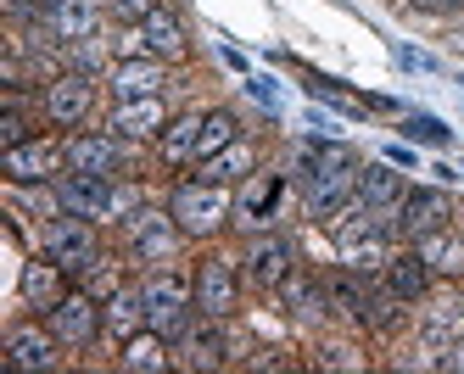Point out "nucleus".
I'll list each match as a JSON object with an SVG mask.
<instances>
[{
  "mask_svg": "<svg viewBox=\"0 0 464 374\" xmlns=\"http://www.w3.org/2000/svg\"><path fill=\"white\" fill-rule=\"evenodd\" d=\"M79 285H84V291H90L95 302H107V296H118V291H123V263L102 252V257H95V263L84 268V274H79Z\"/></svg>",
  "mask_w": 464,
  "mask_h": 374,
  "instance_id": "obj_31",
  "label": "nucleus"
},
{
  "mask_svg": "<svg viewBox=\"0 0 464 374\" xmlns=\"http://www.w3.org/2000/svg\"><path fill=\"white\" fill-rule=\"evenodd\" d=\"M118 369H129V374H162V369H174V341H169V335H157V330H135L118 347Z\"/></svg>",
  "mask_w": 464,
  "mask_h": 374,
  "instance_id": "obj_23",
  "label": "nucleus"
},
{
  "mask_svg": "<svg viewBox=\"0 0 464 374\" xmlns=\"http://www.w3.org/2000/svg\"><path fill=\"white\" fill-rule=\"evenodd\" d=\"M358 151L342 146V140H324V146H308L303 151V207L314 224H336L353 201H358Z\"/></svg>",
  "mask_w": 464,
  "mask_h": 374,
  "instance_id": "obj_1",
  "label": "nucleus"
},
{
  "mask_svg": "<svg viewBox=\"0 0 464 374\" xmlns=\"http://www.w3.org/2000/svg\"><path fill=\"white\" fill-rule=\"evenodd\" d=\"M73 285H79V280H73L56 257H45V252H40V257H28V263H23V274H17V296H23V308H28V313H40V319H45V313H51V308H56V302L68 296Z\"/></svg>",
  "mask_w": 464,
  "mask_h": 374,
  "instance_id": "obj_13",
  "label": "nucleus"
},
{
  "mask_svg": "<svg viewBox=\"0 0 464 374\" xmlns=\"http://www.w3.org/2000/svg\"><path fill=\"white\" fill-rule=\"evenodd\" d=\"M319 369H363L370 358H363L358 347H347V341H330V347H319V358H314Z\"/></svg>",
  "mask_w": 464,
  "mask_h": 374,
  "instance_id": "obj_33",
  "label": "nucleus"
},
{
  "mask_svg": "<svg viewBox=\"0 0 464 374\" xmlns=\"http://www.w3.org/2000/svg\"><path fill=\"white\" fill-rule=\"evenodd\" d=\"M224 363H229L224 319H202V313H196V324L174 341V369H196V374H208V369H224Z\"/></svg>",
  "mask_w": 464,
  "mask_h": 374,
  "instance_id": "obj_16",
  "label": "nucleus"
},
{
  "mask_svg": "<svg viewBox=\"0 0 464 374\" xmlns=\"http://www.w3.org/2000/svg\"><path fill=\"white\" fill-rule=\"evenodd\" d=\"M241 263H229L224 252H208L202 263H196V274H190V285H196V313L202 319H236V308H241Z\"/></svg>",
  "mask_w": 464,
  "mask_h": 374,
  "instance_id": "obj_6",
  "label": "nucleus"
},
{
  "mask_svg": "<svg viewBox=\"0 0 464 374\" xmlns=\"http://www.w3.org/2000/svg\"><path fill=\"white\" fill-rule=\"evenodd\" d=\"M28 134H34V129H28V118L17 112V90H12V101H6V118H0V151H6V146H23Z\"/></svg>",
  "mask_w": 464,
  "mask_h": 374,
  "instance_id": "obj_32",
  "label": "nucleus"
},
{
  "mask_svg": "<svg viewBox=\"0 0 464 374\" xmlns=\"http://www.w3.org/2000/svg\"><path fill=\"white\" fill-rule=\"evenodd\" d=\"M95 112V73H56L45 84V123L56 129H79Z\"/></svg>",
  "mask_w": 464,
  "mask_h": 374,
  "instance_id": "obj_14",
  "label": "nucleus"
},
{
  "mask_svg": "<svg viewBox=\"0 0 464 374\" xmlns=\"http://www.w3.org/2000/svg\"><path fill=\"white\" fill-rule=\"evenodd\" d=\"M62 363V341L56 330L40 319V324H12L6 330V369L12 374H45Z\"/></svg>",
  "mask_w": 464,
  "mask_h": 374,
  "instance_id": "obj_12",
  "label": "nucleus"
},
{
  "mask_svg": "<svg viewBox=\"0 0 464 374\" xmlns=\"http://www.w3.org/2000/svg\"><path fill=\"white\" fill-rule=\"evenodd\" d=\"M68 174V140L62 134H28L23 146L0 151V179L28 190V185H56Z\"/></svg>",
  "mask_w": 464,
  "mask_h": 374,
  "instance_id": "obj_4",
  "label": "nucleus"
},
{
  "mask_svg": "<svg viewBox=\"0 0 464 374\" xmlns=\"http://www.w3.org/2000/svg\"><path fill=\"white\" fill-rule=\"evenodd\" d=\"M403 134H409V140H425V146H448V140H453L448 123H437V118H409Z\"/></svg>",
  "mask_w": 464,
  "mask_h": 374,
  "instance_id": "obj_34",
  "label": "nucleus"
},
{
  "mask_svg": "<svg viewBox=\"0 0 464 374\" xmlns=\"http://www.w3.org/2000/svg\"><path fill=\"white\" fill-rule=\"evenodd\" d=\"M381 280H386V291H392V296H403V302H425V296H430V280H437V274H430L425 257L409 246V252H392V263L381 268Z\"/></svg>",
  "mask_w": 464,
  "mask_h": 374,
  "instance_id": "obj_24",
  "label": "nucleus"
},
{
  "mask_svg": "<svg viewBox=\"0 0 464 374\" xmlns=\"http://www.w3.org/2000/svg\"><path fill=\"white\" fill-rule=\"evenodd\" d=\"M202 118L208 112H179V118H169V129L157 134V140H162V162H169V168L196 162V134H202Z\"/></svg>",
  "mask_w": 464,
  "mask_h": 374,
  "instance_id": "obj_29",
  "label": "nucleus"
},
{
  "mask_svg": "<svg viewBox=\"0 0 464 374\" xmlns=\"http://www.w3.org/2000/svg\"><path fill=\"white\" fill-rule=\"evenodd\" d=\"M118 229H123V252L135 257V263H151V268H169L174 252H179V241H185V229L174 224V213L169 207H146V201Z\"/></svg>",
  "mask_w": 464,
  "mask_h": 374,
  "instance_id": "obj_5",
  "label": "nucleus"
},
{
  "mask_svg": "<svg viewBox=\"0 0 464 374\" xmlns=\"http://www.w3.org/2000/svg\"><path fill=\"white\" fill-rule=\"evenodd\" d=\"M157 6H162V0H107V12H112L118 23H146Z\"/></svg>",
  "mask_w": 464,
  "mask_h": 374,
  "instance_id": "obj_35",
  "label": "nucleus"
},
{
  "mask_svg": "<svg viewBox=\"0 0 464 374\" xmlns=\"http://www.w3.org/2000/svg\"><path fill=\"white\" fill-rule=\"evenodd\" d=\"M169 213L185 229V241H213V235H224L229 224H236V196H229V185H213V179L196 174V179L174 185Z\"/></svg>",
  "mask_w": 464,
  "mask_h": 374,
  "instance_id": "obj_2",
  "label": "nucleus"
},
{
  "mask_svg": "<svg viewBox=\"0 0 464 374\" xmlns=\"http://www.w3.org/2000/svg\"><path fill=\"white\" fill-rule=\"evenodd\" d=\"M157 90H162V62H157V56L118 62V67H112V95H118V101H140V95H157Z\"/></svg>",
  "mask_w": 464,
  "mask_h": 374,
  "instance_id": "obj_28",
  "label": "nucleus"
},
{
  "mask_svg": "<svg viewBox=\"0 0 464 374\" xmlns=\"http://www.w3.org/2000/svg\"><path fill=\"white\" fill-rule=\"evenodd\" d=\"M437 369H448V374H464V335H459V341L442 352V363H437Z\"/></svg>",
  "mask_w": 464,
  "mask_h": 374,
  "instance_id": "obj_38",
  "label": "nucleus"
},
{
  "mask_svg": "<svg viewBox=\"0 0 464 374\" xmlns=\"http://www.w3.org/2000/svg\"><path fill=\"white\" fill-rule=\"evenodd\" d=\"M397 224H392V235H403V241L414 246L420 235H430V229H448V218H453V196L448 190H437V185H409V196L397 201V213H392Z\"/></svg>",
  "mask_w": 464,
  "mask_h": 374,
  "instance_id": "obj_10",
  "label": "nucleus"
},
{
  "mask_svg": "<svg viewBox=\"0 0 464 374\" xmlns=\"http://www.w3.org/2000/svg\"><path fill=\"white\" fill-rule=\"evenodd\" d=\"M414 252L425 257V268L437 280H464V235L430 229V235H420V241H414Z\"/></svg>",
  "mask_w": 464,
  "mask_h": 374,
  "instance_id": "obj_25",
  "label": "nucleus"
},
{
  "mask_svg": "<svg viewBox=\"0 0 464 374\" xmlns=\"http://www.w3.org/2000/svg\"><path fill=\"white\" fill-rule=\"evenodd\" d=\"M140 28H146V40H151V56H157V62H185L190 40H185V23H179L169 6H157Z\"/></svg>",
  "mask_w": 464,
  "mask_h": 374,
  "instance_id": "obj_27",
  "label": "nucleus"
},
{
  "mask_svg": "<svg viewBox=\"0 0 464 374\" xmlns=\"http://www.w3.org/2000/svg\"><path fill=\"white\" fill-rule=\"evenodd\" d=\"M112 134H123V140H157L162 129H169V107H162L157 95H140V101H118L112 107V123H107Z\"/></svg>",
  "mask_w": 464,
  "mask_h": 374,
  "instance_id": "obj_20",
  "label": "nucleus"
},
{
  "mask_svg": "<svg viewBox=\"0 0 464 374\" xmlns=\"http://www.w3.org/2000/svg\"><path fill=\"white\" fill-rule=\"evenodd\" d=\"M40 252H45V257H56V263L79 280L84 268L102 257V235H95V218H73V213L51 218V224H45V235H40Z\"/></svg>",
  "mask_w": 464,
  "mask_h": 374,
  "instance_id": "obj_7",
  "label": "nucleus"
},
{
  "mask_svg": "<svg viewBox=\"0 0 464 374\" xmlns=\"http://www.w3.org/2000/svg\"><path fill=\"white\" fill-rule=\"evenodd\" d=\"M386 157H392V162H397V168H414V151H409V146H392V151H386Z\"/></svg>",
  "mask_w": 464,
  "mask_h": 374,
  "instance_id": "obj_39",
  "label": "nucleus"
},
{
  "mask_svg": "<svg viewBox=\"0 0 464 374\" xmlns=\"http://www.w3.org/2000/svg\"><path fill=\"white\" fill-rule=\"evenodd\" d=\"M102 12H107V0H56L51 17H45L51 45H79V40H95V34H102Z\"/></svg>",
  "mask_w": 464,
  "mask_h": 374,
  "instance_id": "obj_18",
  "label": "nucleus"
},
{
  "mask_svg": "<svg viewBox=\"0 0 464 374\" xmlns=\"http://www.w3.org/2000/svg\"><path fill=\"white\" fill-rule=\"evenodd\" d=\"M45 324L56 330V341H62V347H73V352H79V347H90V341H102V302H95L84 285H73V291L45 313Z\"/></svg>",
  "mask_w": 464,
  "mask_h": 374,
  "instance_id": "obj_11",
  "label": "nucleus"
},
{
  "mask_svg": "<svg viewBox=\"0 0 464 374\" xmlns=\"http://www.w3.org/2000/svg\"><path fill=\"white\" fill-rule=\"evenodd\" d=\"M275 302L296 319V324H319V319H330L336 313V302H330V280H319V274H308L303 263L291 268V274L280 280V291H275Z\"/></svg>",
  "mask_w": 464,
  "mask_h": 374,
  "instance_id": "obj_15",
  "label": "nucleus"
},
{
  "mask_svg": "<svg viewBox=\"0 0 464 374\" xmlns=\"http://www.w3.org/2000/svg\"><path fill=\"white\" fill-rule=\"evenodd\" d=\"M196 174L213 179V185H241V179L257 174V146H252V140H236V146H224L218 157H208Z\"/></svg>",
  "mask_w": 464,
  "mask_h": 374,
  "instance_id": "obj_26",
  "label": "nucleus"
},
{
  "mask_svg": "<svg viewBox=\"0 0 464 374\" xmlns=\"http://www.w3.org/2000/svg\"><path fill=\"white\" fill-rule=\"evenodd\" d=\"M280 196H285V179L280 174H252V179H241V190H236V224L269 229L275 213H280Z\"/></svg>",
  "mask_w": 464,
  "mask_h": 374,
  "instance_id": "obj_19",
  "label": "nucleus"
},
{
  "mask_svg": "<svg viewBox=\"0 0 464 374\" xmlns=\"http://www.w3.org/2000/svg\"><path fill=\"white\" fill-rule=\"evenodd\" d=\"M403 196H409V185H403V174H397V162H392V157L358 168V201H363V207L397 213V201H403Z\"/></svg>",
  "mask_w": 464,
  "mask_h": 374,
  "instance_id": "obj_22",
  "label": "nucleus"
},
{
  "mask_svg": "<svg viewBox=\"0 0 464 374\" xmlns=\"http://www.w3.org/2000/svg\"><path fill=\"white\" fill-rule=\"evenodd\" d=\"M135 330H146V291L140 285H123L118 296L102 302V335L112 347H123Z\"/></svg>",
  "mask_w": 464,
  "mask_h": 374,
  "instance_id": "obj_21",
  "label": "nucleus"
},
{
  "mask_svg": "<svg viewBox=\"0 0 464 374\" xmlns=\"http://www.w3.org/2000/svg\"><path fill=\"white\" fill-rule=\"evenodd\" d=\"M414 12H430V17H453V12H464V0H409Z\"/></svg>",
  "mask_w": 464,
  "mask_h": 374,
  "instance_id": "obj_37",
  "label": "nucleus"
},
{
  "mask_svg": "<svg viewBox=\"0 0 464 374\" xmlns=\"http://www.w3.org/2000/svg\"><path fill=\"white\" fill-rule=\"evenodd\" d=\"M140 291H146V330L179 341V335L196 324V285L185 274H174V268H151V274L140 280Z\"/></svg>",
  "mask_w": 464,
  "mask_h": 374,
  "instance_id": "obj_3",
  "label": "nucleus"
},
{
  "mask_svg": "<svg viewBox=\"0 0 464 374\" xmlns=\"http://www.w3.org/2000/svg\"><path fill=\"white\" fill-rule=\"evenodd\" d=\"M464 335V291H437V296H425V313H420V347L425 352H442Z\"/></svg>",
  "mask_w": 464,
  "mask_h": 374,
  "instance_id": "obj_17",
  "label": "nucleus"
},
{
  "mask_svg": "<svg viewBox=\"0 0 464 374\" xmlns=\"http://www.w3.org/2000/svg\"><path fill=\"white\" fill-rule=\"evenodd\" d=\"M296 268V246L285 241V235H275V229H257L252 241H246V252H241V274H246V285H257V291H280V280Z\"/></svg>",
  "mask_w": 464,
  "mask_h": 374,
  "instance_id": "obj_9",
  "label": "nucleus"
},
{
  "mask_svg": "<svg viewBox=\"0 0 464 374\" xmlns=\"http://www.w3.org/2000/svg\"><path fill=\"white\" fill-rule=\"evenodd\" d=\"M51 6H56V0H6V12H12L17 23H45Z\"/></svg>",
  "mask_w": 464,
  "mask_h": 374,
  "instance_id": "obj_36",
  "label": "nucleus"
},
{
  "mask_svg": "<svg viewBox=\"0 0 464 374\" xmlns=\"http://www.w3.org/2000/svg\"><path fill=\"white\" fill-rule=\"evenodd\" d=\"M236 140H241V118L229 112V107H213L202 118V134H196V168H202L208 157H218L224 146H236Z\"/></svg>",
  "mask_w": 464,
  "mask_h": 374,
  "instance_id": "obj_30",
  "label": "nucleus"
},
{
  "mask_svg": "<svg viewBox=\"0 0 464 374\" xmlns=\"http://www.w3.org/2000/svg\"><path fill=\"white\" fill-rule=\"evenodd\" d=\"M129 146L135 140H123V134H112V129L68 134V174H107V179H118L129 168Z\"/></svg>",
  "mask_w": 464,
  "mask_h": 374,
  "instance_id": "obj_8",
  "label": "nucleus"
}]
</instances>
